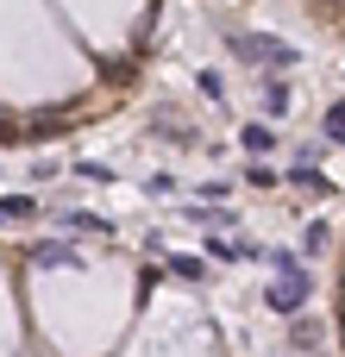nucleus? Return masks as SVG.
I'll use <instances>...</instances> for the list:
<instances>
[{"mask_svg": "<svg viewBox=\"0 0 345 357\" xmlns=\"http://www.w3.org/2000/svg\"><path fill=\"white\" fill-rule=\"evenodd\" d=\"M264 264L277 270V282H270V295H264V301H270L283 320H295V314L308 307V289H314V282H308V270H302V257H295V251H264Z\"/></svg>", "mask_w": 345, "mask_h": 357, "instance_id": "1", "label": "nucleus"}, {"mask_svg": "<svg viewBox=\"0 0 345 357\" xmlns=\"http://www.w3.org/2000/svg\"><path fill=\"white\" fill-rule=\"evenodd\" d=\"M233 50H239L245 63H264V69H295V63H302V50H295V44H283V38H264V31H251V38H233Z\"/></svg>", "mask_w": 345, "mask_h": 357, "instance_id": "2", "label": "nucleus"}, {"mask_svg": "<svg viewBox=\"0 0 345 357\" xmlns=\"http://www.w3.org/2000/svg\"><path fill=\"white\" fill-rule=\"evenodd\" d=\"M88 257L69 245V238H44V245H31V270H82Z\"/></svg>", "mask_w": 345, "mask_h": 357, "instance_id": "3", "label": "nucleus"}, {"mask_svg": "<svg viewBox=\"0 0 345 357\" xmlns=\"http://www.w3.org/2000/svg\"><path fill=\"white\" fill-rule=\"evenodd\" d=\"M31 220H38L31 195H0V226H31Z\"/></svg>", "mask_w": 345, "mask_h": 357, "instance_id": "4", "label": "nucleus"}, {"mask_svg": "<svg viewBox=\"0 0 345 357\" xmlns=\"http://www.w3.org/2000/svg\"><path fill=\"white\" fill-rule=\"evenodd\" d=\"M289 345H295V351H314V345H321V320L295 314V320H289Z\"/></svg>", "mask_w": 345, "mask_h": 357, "instance_id": "5", "label": "nucleus"}, {"mask_svg": "<svg viewBox=\"0 0 345 357\" xmlns=\"http://www.w3.org/2000/svg\"><path fill=\"white\" fill-rule=\"evenodd\" d=\"M239 144H245L251 157H270V151H277V132H270V126H245V132H239Z\"/></svg>", "mask_w": 345, "mask_h": 357, "instance_id": "6", "label": "nucleus"}, {"mask_svg": "<svg viewBox=\"0 0 345 357\" xmlns=\"http://www.w3.org/2000/svg\"><path fill=\"white\" fill-rule=\"evenodd\" d=\"M289 182H295V188H314V195H327V176H321V163H295V169H289Z\"/></svg>", "mask_w": 345, "mask_h": 357, "instance_id": "7", "label": "nucleus"}, {"mask_svg": "<svg viewBox=\"0 0 345 357\" xmlns=\"http://www.w3.org/2000/svg\"><path fill=\"white\" fill-rule=\"evenodd\" d=\"M182 213H189L195 226H233V213H226V207H182Z\"/></svg>", "mask_w": 345, "mask_h": 357, "instance_id": "8", "label": "nucleus"}, {"mask_svg": "<svg viewBox=\"0 0 345 357\" xmlns=\"http://www.w3.org/2000/svg\"><path fill=\"white\" fill-rule=\"evenodd\" d=\"M207 257H220V264H239V257H251L245 245H233V238H207Z\"/></svg>", "mask_w": 345, "mask_h": 357, "instance_id": "9", "label": "nucleus"}, {"mask_svg": "<svg viewBox=\"0 0 345 357\" xmlns=\"http://www.w3.org/2000/svg\"><path fill=\"white\" fill-rule=\"evenodd\" d=\"M170 270H176L182 282H201V276H207V270H201V257H170Z\"/></svg>", "mask_w": 345, "mask_h": 357, "instance_id": "10", "label": "nucleus"}, {"mask_svg": "<svg viewBox=\"0 0 345 357\" xmlns=\"http://www.w3.org/2000/svg\"><path fill=\"white\" fill-rule=\"evenodd\" d=\"M327 138L345 144V100H339V107H327Z\"/></svg>", "mask_w": 345, "mask_h": 357, "instance_id": "11", "label": "nucleus"}, {"mask_svg": "<svg viewBox=\"0 0 345 357\" xmlns=\"http://www.w3.org/2000/svg\"><path fill=\"white\" fill-rule=\"evenodd\" d=\"M339 339H345V307H339Z\"/></svg>", "mask_w": 345, "mask_h": 357, "instance_id": "12", "label": "nucleus"}]
</instances>
